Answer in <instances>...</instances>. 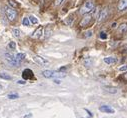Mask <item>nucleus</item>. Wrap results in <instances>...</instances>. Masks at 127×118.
<instances>
[{"mask_svg":"<svg viewBox=\"0 0 127 118\" xmlns=\"http://www.w3.org/2000/svg\"><path fill=\"white\" fill-rule=\"evenodd\" d=\"M5 14H6L8 20H10V21H14L17 17V12L13 7L6 6L5 7Z\"/></svg>","mask_w":127,"mask_h":118,"instance_id":"nucleus-1","label":"nucleus"},{"mask_svg":"<svg viewBox=\"0 0 127 118\" xmlns=\"http://www.w3.org/2000/svg\"><path fill=\"white\" fill-rule=\"evenodd\" d=\"M94 8V4L91 1H87L85 2V4H83V6L80 8V13L81 14H87L89 12H91Z\"/></svg>","mask_w":127,"mask_h":118,"instance_id":"nucleus-2","label":"nucleus"},{"mask_svg":"<svg viewBox=\"0 0 127 118\" xmlns=\"http://www.w3.org/2000/svg\"><path fill=\"white\" fill-rule=\"evenodd\" d=\"M5 59L6 60L11 64V65H13V66H18L19 65V63L20 62H18L16 59H15V56L13 55V54H11V53H5Z\"/></svg>","mask_w":127,"mask_h":118,"instance_id":"nucleus-3","label":"nucleus"},{"mask_svg":"<svg viewBox=\"0 0 127 118\" xmlns=\"http://www.w3.org/2000/svg\"><path fill=\"white\" fill-rule=\"evenodd\" d=\"M107 17H108V9L107 8H104L103 10H100V12L98 14V22L105 21Z\"/></svg>","mask_w":127,"mask_h":118,"instance_id":"nucleus-4","label":"nucleus"},{"mask_svg":"<svg viewBox=\"0 0 127 118\" xmlns=\"http://www.w3.org/2000/svg\"><path fill=\"white\" fill-rule=\"evenodd\" d=\"M99 110H100L101 112L109 113V114H113V113L115 112V110H114L111 106H109V105H102V106L99 107Z\"/></svg>","mask_w":127,"mask_h":118,"instance_id":"nucleus-5","label":"nucleus"},{"mask_svg":"<svg viewBox=\"0 0 127 118\" xmlns=\"http://www.w3.org/2000/svg\"><path fill=\"white\" fill-rule=\"evenodd\" d=\"M33 59H34L35 62H37V63L40 64V65H45V64L48 63V61L46 60L45 58H43V57H41V56H38V55H35V56L33 57Z\"/></svg>","mask_w":127,"mask_h":118,"instance_id":"nucleus-6","label":"nucleus"},{"mask_svg":"<svg viewBox=\"0 0 127 118\" xmlns=\"http://www.w3.org/2000/svg\"><path fill=\"white\" fill-rule=\"evenodd\" d=\"M91 19H92V16H91V15H86V16H84L83 19H82L81 22H80V26H82V27L87 26V25L90 23Z\"/></svg>","mask_w":127,"mask_h":118,"instance_id":"nucleus-7","label":"nucleus"},{"mask_svg":"<svg viewBox=\"0 0 127 118\" xmlns=\"http://www.w3.org/2000/svg\"><path fill=\"white\" fill-rule=\"evenodd\" d=\"M22 77L26 80V79H31L33 77V72L31 71L30 69H25L24 71H23V73H22Z\"/></svg>","mask_w":127,"mask_h":118,"instance_id":"nucleus-8","label":"nucleus"},{"mask_svg":"<svg viewBox=\"0 0 127 118\" xmlns=\"http://www.w3.org/2000/svg\"><path fill=\"white\" fill-rule=\"evenodd\" d=\"M117 7H118V10H120V11L125 10L127 8V0H119Z\"/></svg>","mask_w":127,"mask_h":118,"instance_id":"nucleus-9","label":"nucleus"},{"mask_svg":"<svg viewBox=\"0 0 127 118\" xmlns=\"http://www.w3.org/2000/svg\"><path fill=\"white\" fill-rule=\"evenodd\" d=\"M42 34H43V27L40 26L38 29H36V30L34 31V33L32 34V37L33 38H40Z\"/></svg>","mask_w":127,"mask_h":118,"instance_id":"nucleus-10","label":"nucleus"},{"mask_svg":"<svg viewBox=\"0 0 127 118\" xmlns=\"http://www.w3.org/2000/svg\"><path fill=\"white\" fill-rule=\"evenodd\" d=\"M42 75L45 78H52V77H54V72L51 70H44V71H42Z\"/></svg>","mask_w":127,"mask_h":118,"instance_id":"nucleus-11","label":"nucleus"},{"mask_svg":"<svg viewBox=\"0 0 127 118\" xmlns=\"http://www.w3.org/2000/svg\"><path fill=\"white\" fill-rule=\"evenodd\" d=\"M104 62L106 63V64H114L115 62H116V58H114V57H112V56H109V57H105L104 58Z\"/></svg>","mask_w":127,"mask_h":118,"instance_id":"nucleus-12","label":"nucleus"},{"mask_svg":"<svg viewBox=\"0 0 127 118\" xmlns=\"http://www.w3.org/2000/svg\"><path fill=\"white\" fill-rule=\"evenodd\" d=\"M104 89H105V91H107L109 93H117V91H118L116 87H104Z\"/></svg>","mask_w":127,"mask_h":118,"instance_id":"nucleus-13","label":"nucleus"},{"mask_svg":"<svg viewBox=\"0 0 127 118\" xmlns=\"http://www.w3.org/2000/svg\"><path fill=\"white\" fill-rule=\"evenodd\" d=\"M24 58H25V54H24V53H17V54L15 55V59H16L18 62H21Z\"/></svg>","mask_w":127,"mask_h":118,"instance_id":"nucleus-14","label":"nucleus"},{"mask_svg":"<svg viewBox=\"0 0 127 118\" xmlns=\"http://www.w3.org/2000/svg\"><path fill=\"white\" fill-rule=\"evenodd\" d=\"M0 78H1V79H4V80H11V79H12V77H11L9 74L4 73V72H1V73H0Z\"/></svg>","mask_w":127,"mask_h":118,"instance_id":"nucleus-15","label":"nucleus"},{"mask_svg":"<svg viewBox=\"0 0 127 118\" xmlns=\"http://www.w3.org/2000/svg\"><path fill=\"white\" fill-rule=\"evenodd\" d=\"M118 30H119L120 33H125V32L127 31V24H122V25H120L119 28H118Z\"/></svg>","mask_w":127,"mask_h":118,"instance_id":"nucleus-16","label":"nucleus"},{"mask_svg":"<svg viewBox=\"0 0 127 118\" xmlns=\"http://www.w3.org/2000/svg\"><path fill=\"white\" fill-rule=\"evenodd\" d=\"M28 18H29V21H30V23H32V24H37V23H38V19H37L35 16H33V15L29 16Z\"/></svg>","mask_w":127,"mask_h":118,"instance_id":"nucleus-17","label":"nucleus"},{"mask_svg":"<svg viewBox=\"0 0 127 118\" xmlns=\"http://www.w3.org/2000/svg\"><path fill=\"white\" fill-rule=\"evenodd\" d=\"M12 33H13V35H14L15 37H20V34H21L20 30H19V29H17V28H14V29H13Z\"/></svg>","mask_w":127,"mask_h":118,"instance_id":"nucleus-18","label":"nucleus"},{"mask_svg":"<svg viewBox=\"0 0 127 118\" xmlns=\"http://www.w3.org/2000/svg\"><path fill=\"white\" fill-rule=\"evenodd\" d=\"M22 24H23L24 26H29V25H30L29 18H28V17H24L23 20H22Z\"/></svg>","mask_w":127,"mask_h":118,"instance_id":"nucleus-19","label":"nucleus"},{"mask_svg":"<svg viewBox=\"0 0 127 118\" xmlns=\"http://www.w3.org/2000/svg\"><path fill=\"white\" fill-rule=\"evenodd\" d=\"M8 99H17L19 98V95L17 93H11V94H8Z\"/></svg>","mask_w":127,"mask_h":118,"instance_id":"nucleus-20","label":"nucleus"},{"mask_svg":"<svg viewBox=\"0 0 127 118\" xmlns=\"http://www.w3.org/2000/svg\"><path fill=\"white\" fill-rule=\"evenodd\" d=\"M8 47H9V49H11V50H14V49L16 48V43H15V42H13V41H11V42H9V44H8Z\"/></svg>","mask_w":127,"mask_h":118,"instance_id":"nucleus-21","label":"nucleus"},{"mask_svg":"<svg viewBox=\"0 0 127 118\" xmlns=\"http://www.w3.org/2000/svg\"><path fill=\"white\" fill-rule=\"evenodd\" d=\"M65 76H66L65 73H62V72L61 73L60 72L59 73H56V72H54V77H59V78L61 77V78H63V77H65Z\"/></svg>","mask_w":127,"mask_h":118,"instance_id":"nucleus-22","label":"nucleus"},{"mask_svg":"<svg viewBox=\"0 0 127 118\" xmlns=\"http://www.w3.org/2000/svg\"><path fill=\"white\" fill-rule=\"evenodd\" d=\"M91 63H92V60H91L90 58H87V59H85V60H84V64H85V66H90Z\"/></svg>","mask_w":127,"mask_h":118,"instance_id":"nucleus-23","label":"nucleus"},{"mask_svg":"<svg viewBox=\"0 0 127 118\" xmlns=\"http://www.w3.org/2000/svg\"><path fill=\"white\" fill-rule=\"evenodd\" d=\"M93 10H94L93 15H95V16L98 15V14H99V12H100V10H99V8H98V7H94V8H93Z\"/></svg>","mask_w":127,"mask_h":118,"instance_id":"nucleus-24","label":"nucleus"},{"mask_svg":"<svg viewBox=\"0 0 127 118\" xmlns=\"http://www.w3.org/2000/svg\"><path fill=\"white\" fill-rule=\"evenodd\" d=\"M8 2H9V4H10V5H11L13 8H15V7L17 6V4L14 2V0H8Z\"/></svg>","mask_w":127,"mask_h":118,"instance_id":"nucleus-25","label":"nucleus"},{"mask_svg":"<svg viewBox=\"0 0 127 118\" xmlns=\"http://www.w3.org/2000/svg\"><path fill=\"white\" fill-rule=\"evenodd\" d=\"M100 38L101 39H106L107 38V35L105 32H100Z\"/></svg>","mask_w":127,"mask_h":118,"instance_id":"nucleus-26","label":"nucleus"},{"mask_svg":"<svg viewBox=\"0 0 127 118\" xmlns=\"http://www.w3.org/2000/svg\"><path fill=\"white\" fill-rule=\"evenodd\" d=\"M127 70V64L126 65H122L121 67H119V71H126Z\"/></svg>","mask_w":127,"mask_h":118,"instance_id":"nucleus-27","label":"nucleus"},{"mask_svg":"<svg viewBox=\"0 0 127 118\" xmlns=\"http://www.w3.org/2000/svg\"><path fill=\"white\" fill-rule=\"evenodd\" d=\"M92 33H93V31H91V30H90V31H87V32L85 33V37H90V36L92 35Z\"/></svg>","mask_w":127,"mask_h":118,"instance_id":"nucleus-28","label":"nucleus"},{"mask_svg":"<svg viewBox=\"0 0 127 118\" xmlns=\"http://www.w3.org/2000/svg\"><path fill=\"white\" fill-rule=\"evenodd\" d=\"M63 2H64V0H56V1H55V4H56V5H60V4L63 3Z\"/></svg>","mask_w":127,"mask_h":118,"instance_id":"nucleus-29","label":"nucleus"},{"mask_svg":"<svg viewBox=\"0 0 127 118\" xmlns=\"http://www.w3.org/2000/svg\"><path fill=\"white\" fill-rule=\"evenodd\" d=\"M17 83L18 84H25L26 82H25V80H19V81H17Z\"/></svg>","mask_w":127,"mask_h":118,"instance_id":"nucleus-30","label":"nucleus"},{"mask_svg":"<svg viewBox=\"0 0 127 118\" xmlns=\"http://www.w3.org/2000/svg\"><path fill=\"white\" fill-rule=\"evenodd\" d=\"M32 117V114H28V115H25L24 118H31Z\"/></svg>","mask_w":127,"mask_h":118,"instance_id":"nucleus-31","label":"nucleus"},{"mask_svg":"<svg viewBox=\"0 0 127 118\" xmlns=\"http://www.w3.org/2000/svg\"><path fill=\"white\" fill-rule=\"evenodd\" d=\"M54 82H55L56 84H60V83H61L60 80H58V79H54Z\"/></svg>","mask_w":127,"mask_h":118,"instance_id":"nucleus-32","label":"nucleus"},{"mask_svg":"<svg viewBox=\"0 0 127 118\" xmlns=\"http://www.w3.org/2000/svg\"><path fill=\"white\" fill-rule=\"evenodd\" d=\"M2 89V85H0V90H1Z\"/></svg>","mask_w":127,"mask_h":118,"instance_id":"nucleus-33","label":"nucleus"},{"mask_svg":"<svg viewBox=\"0 0 127 118\" xmlns=\"http://www.w3.org/2000/svg\"><path fill=\"white\" fill-rule=\"evenodd\" d=\"M126 78H127V75H126Z\"/></svg>","mask_w":127,"mask_h":118,"instance_id":"nucleus-34","label":"nucleus"}]
</instances>
